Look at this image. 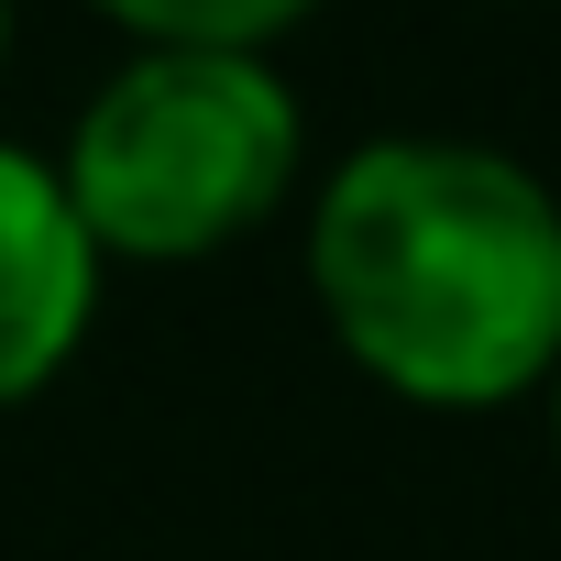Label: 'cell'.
Listing matches in <instances>:
<instances>
[{
    "label": "cell",
    "instance_id": "4",
    "mask_svg": "<svg viewBox=\"0 0 561 561\" xmlns=\"http://www.w3.org/2000/svg\"><path fill=\"white\" fill-rule=\"evenodd\" d=\"M111 23H133L144 45H220V56H264L309 0H100Z\"/></svg>",
    "mask_w": 561,
    "mask_h": 561
},
{
    "label": "cell",
    "instance_id": "3",
    "mask_svg": "<svg viewBox=\"0 0 561 561\" xmlns=\"http://www.w3.org/2000/svg\"><path fill=\"white\" fill-rule=\"evenodd\" d=\"M100 309V242L67 209V176L23 144H0V408H23L67 375Z\"/></svg>",
    "mask_w": 561,
    "mask_h": 561
},
{
    "label": "cell",
    "instance_id": "6",
    "mask_svg": "<svg viewBox=\"0 0 561 561\" xmlns=\"http://www.w3.org/2000/svg\"><path fill=\"white\" fill-rule=\"evenodd\" d=\"M0 45H12V0H0Z\"/></svg>",
    "mask_w": 561,
    "mask_h": 561
},
{
    "label": "cell",
    "instance_id": "2",
    "mask_svg": "<svg viewBox=\"0 0 561 561\" xmlns=\"http://www.w3.org/2000/svg\"><path fill=\"white\" fill-rule=\"evenodd\" d=\"M309 122L264 56L220 45H144L67 144V209L89 220L100 264H198L242 242L275 198L298 187Z\"/></svg>",
    "mask_w": 561,
    "mask_h": 561
},
{
    "label": "cell",
    "instance_id": "5",
    "mask_svg": "<svg viewBox=\"0 0 561 561\" xmlns=\"http://www.w3.org/2000/svg\"><path fill=\"white\" fill-rule=\"evenodd\" d=\"M550 451H561V375H550Z\"/></svg>",
    "mask_w": 561,
    "mask_h": 561
},
{
    "label": "cell",
    "instance_id": "1",
    "mask_svg": "<svg viewBox=\"0 0 561 561\" xmlns=\"http://www.w3.org/2000/svg\"><path fill=\"white\" fill-rule=\"evenodd\" d=\"M331 342L419 408H506L561 375V198L451 133L364 144L309 220Z\"/></svg>",
    "mask_w": 561,
    "mask_h": 561
}]
</instances>
